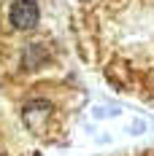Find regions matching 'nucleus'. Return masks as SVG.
I'll return each instance as SVG.
<instances>
[{
  "instance_id": "nucleus-1",
  "label": "nucleus",
  "mask_w": 154,
  "mask_h": 156,
  "mask_svg": "<svg viewBox=\"0 0 154 156\" xmlns=\"http://www.w3.org/2000/svg\"><path fill=\"white\" fill-rule=\"evenodd\" d=\"M73 32L114 89L154 105V0H76Z\"/></svg>"
}]
</instances>
